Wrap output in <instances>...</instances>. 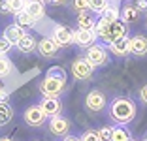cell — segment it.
Instances as JSON below:
<instances>
[{
	"label": "cell",
	"mask_w": 147,
	"mask_h": 141,
	"mask_svg": "<svg viewBox=\"0 0 147 141\" xmlns=\"http://www.w3.org/2000/svg\"><path fill=\"white\" fill-rule=\"evenodd\" d=\"M109 119L115 124H130L136 119V113H138V107H136L134 100L128 98V96H117V98L111 100L108 107Z\"/></svg>",
	"instance_id": "1"
},
{
	"label": "cell",
	"mask_w": 147,
	"mask_h": 141,
	"mask_svg": "<svg viewBox=\"0 0 147 141\" xmlns=\"http://www.w3.org/2000/svg\"><path fill=\"white\" fill-rule=\"evenodd\" d=\"M38 90L43 96H61L66 90V72L59 66L49 68L45 77L40 81Z\"/></svg>",
	"instance_id": "2"
},
{
	"label": "cell",
	"mask_w": 147,
	"mask_h": 141,
	"mask_svg": "<svg viewBox=\"0 0 147 141\" xmlns=\"http://www.w3.org/2000/svg\"><path fill=\"white\" fill-rule=\"evenodd\" d=\"M94 34L96 38H100L104 43H111L113 40L123 38V36H128V23H125L123 19H117V21H104V19H98L94 26Z\"/></svg>",
	"instance_id": "3"
},
{
	"label": "cell",
	"mask_w": 147,
	"mask_h": 141,
	"mask_svg": "<svg viewBox=\"0 0 147 141\" xmlns=\"http://www.w3.org/2000/svg\"><path fill=\"white\" fill-rule=\"evenodd\" d=\"M85 58L89 60L94 68H100V66H106V64H108L109 55H108V49H106L104 43H92V45L87 47Z\"/></svg>",
	"instance_id": "4"
},
{
	"label": "cell",
	"mask_w": 147,
	"mask_h": 141,
	"mask_svg": "<svg viewBox=\"0 0 147 141\" xmlns=\"http://www.w3.org/2000/svg\"><path fill=\"white\" fill-rule=\"evenodd\" d=\"M106 105H108V98L106 94L98 89H92L87 92L85 96V107L89 109L91 113H98V111H104Z\"/></svg>",
	"instance_id": "5"
},
{
	"label": "cell",
	"mask_w": 147,
	"mask_h": 141,
	"mask_svg": "<svg viewBox=\"0 0 147 141\" xmlns=\"http://www.w3.org/2000/svg\"><path fill=\"white\" fill-rule=\"evenodd\" d=\"M94 72V66L85 58V56H78V58L72 62V75L78 79V81H89L92 77Z\"/></svg>",
	"instance_id": "6"
},
{
	"label": "cell",
	"mask_w": 147,
	"mask_h": 141,
	"mask_svg": "<svg viewBox=\"0 0 147 141\" xmlns=\"http://www.w3.org/2000/svg\"><path fill=\"white\" fill-rule=\"evenodd\" d=\"M23 120H25L26 126H30V128H40L45 124L47 120V115L43 113V109L40 105H28L23 113Z\"/></svg>",
	"instance_id": "7"
},
{
	"label": "cell",
	"mask_w": 147,
	"mask_h": 141,
	"mask_svg": "<svg viewBox=\"0 0 147 141\" xmlns=\"http://www.w3.org/2000/svg\"><path fill=\"white\" fill-rule=\"evenodd\" d=\"M49 132H51V136L55 137H64L68 136L70 128H72V124H70V120L66 119L64 115H55L49 119V124H47Z\"/></svg>",
	"instance_id": "8"
},
{
	"label": "cell",
	"mask_w": 147,
	"mask_h": 141,
	"mask_svg": "<svg viewBox=\"0 0 147 141\" xmlns=\"http://www.w3.org/2000/svg\"><path fill=\"white\" fill-rule=\"evenodd\" d=\"M40 107H42L43 113L51 119V117H55V115H61L62 102L59 100V96H43L42 102H40Z\"/></svg>",
	"instance_id": "9"
},
{
	"label": "cell",
	"mask_w": 147,
	"mask_h": 141,
	"mask_svg": "<svg viewBox=\"0 0 147 141\" xmlns=\"http://www.w3.org/2000/svg\"><path fill=\"white\" fill-rule=\"evenodd\" d=\"M51 38L61 47H66V45H70V43H74V30H70L68 26H64V25H55Z\"/></svg>",
	"instance_id": "10"
},
{
	"label": "cell",
	"mask_w": 147,
	"mask_h": 141,
	"mask_svg": "<svg viewBox=\"0 0 147 141\" xmlns=\"http://www.w3.org/2000/svg\"><path fill=\"white\" fill-rule=\"evenodd\" d=\"M38 53L43 56V58H53V56L59 55V49H61V45L55 42L53 38H42L38 42Z\"/></svg>",
	"instance_id": "11"
},
{
	"label": "cell",
	"mask_w": 147,
	"mask_h": 141,
	"mask_svg": "<svg viewBox=\"0 0 147 141\" xmlns=\"http://www.w3.org/2000/svg\"><path fill=\"white\" fill-rule=\"evenodd\" d=\"M109 51L113 56H128L130 55V38L128 36H123V38H117L109 43Z\"/></svg>",
	"instance_id": "12"
},
{
	"label": "cell",
	"mask_w": 147,
	"mask_h": 141,
	"mask_svg": "<svg viewBox=\"0 0 147 141\" xmlns=\"http://www.w3.org/2000/svg\"><path fill=\"white\" fill-rule=\"evenodd\" d=\"M94 42H96L94 30H81V28L74 30V43H76V45L85 47V49H87V47L92 45Z\"/></svg>",
	"instance_id": "13"
},
{
	"label": "cell",
	"mask_w": 147,
	"mask_h": 141,
	"mask_svg": "<svg viewBox=\"0 0 147 141\" xmlns=\"http://www.w3.org/2000/svg\"><path fill=\"white\" fill-rule=\"evenodd\" d=\"M130 55L138 56V58L147 55V38L145 36L138 34L134 38H130Z\"/></svg>",
	"instance_id": "14"
},
{
	"label": "cell",
	"mask_w": 147,
	"mask_h": 141,
	"mask_svg": "<svg viewBox=\"0 0 147 141\" xmlns=\"http://www.w3.org/2000/svg\"><path fill=\"white\" fill-rule=\"evenodd\" d=\"M25 11L28 13L34 21H40V19H43V15H45V6H43V2H40V0H26Z\"/></svg>",
	"instance_id": "15"
},
{
	"label": "cell",
	"mask_w": 147,
	"mask_h": 141,
	"mask_svg": "<svg viewBox=\"0 0 147 141\" xmlns=\"http://www.w3.org/2000/svg\"><path fill=\"white\" fill-rule=\"evenodd\" d=\"M25 34H26L25 28H23V26H19L17 23H13V25L6 26V30H4V38L9 40L13 45H17V42H19V40H21Z\"/></svg>",
	"instance_id": "16"
},
{
	"label": "cell",
	"mask_w": 147,
	"mask_h": 141,
	"mask_svg": "<svg viewBox=\"0 0 147 141\" xmlns=\"http://www.w3.org/2000/svg\"><path fill=\"white\" fill-rule=\"evenodd\" d=\"M94 26H96V19L91 13V9L78 13V28H81V30H94Z\"/></svg>",
	"instance_id": "17"
},
{
	"label": "cell",
	"mask_w": 147,
	"mask_h": 141,
	"mask_svg": "<svg viewBox=\"0 0 147 141\" xmlns=\"http://www.w3.org/2000/svg\"><path fill=\"white\" fill-rule=\"evenodd\" d=\"M140 15H142V11H140L134 4H126V6H123V9H121V19L125 23H128V25L130 23H138Z\"/></svg>",
	"instance_id": "18"
},
{
	"label": "cell",
	"mask_w": 147,
	"mask_h": 141,
	"mask_svg": "<svg viewBox=\"0 0 147 141\" xmlns=\"http://www.w3.org/2000/svg\"><path fill=\"white\" fill-rule=\"evenodd\" d=\"M36 47H38V42H36V38L32 34H25L17 42V49L21 53H32V51H36Z\"/></svg>",
	"instance_id": "19"
},
{
	"label": "cell",
	"mask_w": 147,
	"mask_h": 141,
	"mask_svg": "<svg viewBox=\"0 0 147 141\" xmlns=\"http://www.w3.org/2000/svg\"><path fill=\"white\" fill-rule=\"evenodd\" d=\"M13 119V109L8 102H0V126H6Z\"/></svg>",
	"instance_id": "20"
},
{
	"label": "cell",
	"mask_w": 147,
	"mask_h": 141,
	"mask_svg": "<svg viewBox=\"0 0 147 141\" xmlns=\"http://www.w3.org/2000/svg\"><path fill=\"white\" fill-rule=\"evenodd\" d=\"M100 19H104V21H108V23H111V21H117V19H121V9L109 4L108 8L104 9V11L100 13Z\"/></svg>",
	"instance_id": "21"
},
{
	"label": "cell",
	"mask_w": 147,
	"mask_h": 141,
	"mask_svg": "<svg viewBox=\"0 0 147 141\" xmlns=\"http://www.w3.org/2000/svg\"><path fill=\"white\" fill-rule=\"evenodd\" d=\"M15 23H17L19 26H23V28H30V26H34V19L28 15V13L23 9V11H19V13H15Z\"/></svg>",
	"instance_id": "22"
},
{
	"label": "cell",
	"mask_w": 147,
	"mask_h": 141,
	"mask_svg": "<svg viewBox=\"0 0 147 141\" xmlns=\"http://www.w3.org/2000/svg\"><path fill=\"white\" fill-rule=\"evenodd\" d=\"M13 72V62L8 58V56H0V79H6L8 75H11Z\"/></svg>",
	"instance_id": "23"
},
{
	"label": "cell",
	"mask_w": 147,
	"mask_h": 141,
	"mask_svg": "<svg viewBox=\"0 0 147 141\" xmlns=\"http://www.w3.org/2000/svg\"><path fill=\"white\" fill-rule=\"evenodd\" d=\"M130 132L123 126V124H119V126H115L113 128V134H111V141H126V139H130Z\"/></svg>",
	"instance_id": "24"
},
{
	"label": "cell",
	"mask_w": 147,
	"mask_h": 141,
	"mask_svg": "<svg viewBox=\"0 0 147 141\" xmlns=\"http://www.w3.org/2000/svg\"><path fill=\"white\" fill-rule=\"evenodd\" d=\"M109 6V0H89V8H91L92 13H102L106 8Z\"/></svg>",
	"instance_id": "25"
},
{
	"label": "cell",
	"mask_w": 147,
	"mask_h": 141,
	"mask_svg": "<svg viewBox=\"0 0 147 141\" xmlns=\"http://www.w3.org/2000/svg\"><path fill=\"white\" fill-rule=\"evenodd\" d=\"M6 2H8V6H9V9H11L13 15L19 13V11H23L25 6H26V0H6Z\"/></svg>",
	"instance_id": "26"
},
{
	"label": "cell",
	"mask_w": 147,
	"mask_h": 141,
	"mask_svg": "<svg viewBox=\"0 0 147 141\" xmlns=\"http://www.w3.org/2000/svg\"><path fill=\"white\" fill-rule=\"evenodd\" d=\"M79 139H81V141H102L100 136H98V130H85Z\"/></svg>",
	"instance_id": "27"
},
{
	"label": "cell",
	"mask_w": 147,
	"mask_h": 141,
	"mask_svg": "<svg viewBox=\"0 0 147 141\" xmlns=\"http://www.w3.org/2000/svg\"><path fill=\"white\" fill-rule=\"evenodd\" d=\"M72 8L76 9L78 13L87 11V9H91V8H89V0H72Z\"/></svg>",
	"instance_id": "28"
},
{
	"label": "cell",
	"mask_w": 147,
	"mask_h": 141,
	"mask_svg": "<svg viewBox=\"0 0 147 141\" xmlns=\"http://www.w3.org/2000/svg\"><path fill=\"white\" fill-rule=\"evenodd\" d=\"M11 45H13V43L9 42V40H6L4 36H0V56L8 55V53L11 51Z\"/></svg>",
	"instance_id": "29"
},
{
	"label": "cell",
	"mask_w": 147,
	"mask_h": 141,
	"mask_svg": "<svg viewBox=\"0 0 147 141\" xmlns=\"http://www.w3.org/2000/svg\"><path fill=\"white\" fill-rule=\"evenodd\" d=\"M111 134H113V128L111 126H102L98 130V136L102 141H111Z\"/></svg>",
	"instance_id": "30"
},
{
	"label": "cell",
	"mask_w": 147,
	"mask_h": 141,
	"mask_svg": "<svg viewBox=\"0 0 147 141\" xmlns=\"http://www.w3.org/2000/svg\"><path fill=\"white\" fill-rule=\"evenodd\" d=\"M140 100H142L143 105H147V85H143L142 89H140Z\"/></svg>",
	"instance_id": "31"
},
{
	"label": "cell",
	"mask_w": 147,
	"mask_h": 141,
	"mask_svg": "<svg viewBox=\"0 0 147 141\" xmlns=\"http://www.w3.org/2000/svg\"><path fill=\"white\" fill-rule=\"evenodd\" d=\"M0 13H2V15L11 13V9H9V6H8V2H6V0H2V2H0Z\"/></svg>",
	"instance_id": "32"
},
{
	"label": "cell",
	"mask_w": 147,
	"mask_h": 141,
	"mask_svg": "<svg viewBox=\"0 0 147 141\" xmlns=\"http://www.w3.org/2000/svg\"><path fill=\"white\" fill-rule=\"evenodd\" d=\"M134 6L140 9V11H147V0H136Z\"/></svg>",
	"instance_id": "33"
},
{
	"label": "cell",
	"mask_w": 147,
	"mask_h": 141,
	"mask_svg": "<svg viewBox=\"0 0 147 141\" xmlns=\"http://www.w3.org/2000/svg\"><path fill=\"white\" fill-rule=\"evenodd\" d=\"M8 100H9L8 90H6L4 87H0V102H8Z\"/></svg>",
	"instance_id": "34"
},
{
	"label": "cell",
	"mask_w": 147,
	"mask_h": 141,
	"mask_svg": "<svg viewBox=\"0 0 147 141\" xmlns=\"http://www.w3.org/2000/svg\"><path fill=\"white\" fill-rule=\"evenodd\" d=\"M62 141H81V139H79L78 136H70V134H68V136L62 137Z\"/></svg>",
	"instance_id": "35"
},
{
	"label": "cell",
	"mask_w": 147,
	"mask_h": 141,
	"mask_svg": "<svg viewBox=\"0 0 147 141\" xmlns=\"http://www.w3.org/2000/svg\"><path fill=\"white\" fill-rule=\"evenodd\" d=\"M49 2H51L53 6H64L66 2H68V0H49Z\"/></svg>",
	"instance_id": "36"
},
{
	"label": "cell",
	"mask_w": 147,
	"mask_h": 141,
	"mask_svg": "<svg viewBox=\"0 0 147 141\" xmlns=\"http://www.w3.org/2000/svg\"><path fill=\"white\" fill-rule=\"evenodd\" d=\"M0 141H11V137H8V136H4V137H0Z\"/></svg>",
	"instance_id": "37"
},
{
	"label": "cell",
	"mask_w": 147,
	"mask_h": 141,
	"mask_svg": "<svg viewBox=\"0 0 147 141\" xmlns=\"http://www.w3.org/2000/svg\"><path fill=\"white\" fill-rule=\"evenodd\" d=\"M40 2H49V0H40Z\"/></svg>",
	"instance_id": "38"
},
{
	"label": "cell",
	"mask_w": 147,
	"mask_h": 141,
	"mask_svg": "<svg viewBox=\"0 0 147 141\" xmlns=\"http://www.w3.org/2000/svg\"><path fill=\"white\" fill-rule=\"evenodd\" d=\"M126 141H134V139H132V137H130V139H126Z\"/></svg>",
	"instance_id": "39"
},
{
	"label": "cell",
	"mask_w": 147,
	"mask_h": 141,
	"mask_svg": "<svg viewBox=\"0 0 147 141\" xmlns=\"http://www.w3.org/2000/svg\"><path fill=\"white\" fill-rule=\"evenodd\" d=\"M142 141H147V137H145V139H142Z\"/></svg>",
	"instance_id": "40"
},
{
	"label": "cell",
	"mask_w": 147,
	"mask_h": 141,
	"mask_svg": "<svg viewBox=\"0 0 147 141\" xmlns=\"http://www.w3.org/2000/svg\"><path fill=\"white\" fill-rule=\"evenodd\" d=\"M145 25H147V19H145Z\"/></svg>",
	"instance_id": "41"
}]
</instances>
